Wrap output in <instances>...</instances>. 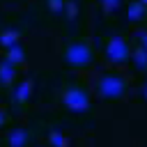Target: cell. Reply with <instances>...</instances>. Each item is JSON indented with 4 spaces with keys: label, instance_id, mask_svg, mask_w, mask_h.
<instances>
[{
    "label": "cell",
    "instance_id": "9",
    "mask_svg": "<svg viewBox=\"0 0 147 147\" xmlns=\"http://www.w3.org/2000/svg\"><path fill=\"white\" fill-rule=\"evenodd\" d=\"M23 48H21V44H14V46H9L7 48V57L5 60H9V62H14V64H21L23 62Z\"/></svg>",
    "mask_w": 147,
    "mask_h": 147
},
{
    "label": "cell",
    "instance_id": "18",
    "mask_svg": "<svg viewBox=\"0 0 147 147\" xmlns=\"http://www.w3.org/2000/svg\"><path fill=\"white\" fill-rule=\"evenodd\" d=\"M145 99H147V85H145Z\"/></svg>",
    "mask_w": 147,
    "mask_h": 147
},
{
    "label": "cell",
    "instance_id": "4",
    "mask_svg": "<svg viewBox=\"0 0 147 147\" xmlns=\"http://www.w3.org/2000/svg\"><path fill=\"white\" fill-rule=\"evenodd\" d=\"M106 55H108V60H113V62H124L126 55H129V48H126L124 39L113 37V39L108 41V46H106Z\"/></svg>",
    "mask_w": 147,
    "mask_h": 147
},
{
    "label": "cell",
    "instance_id": "12",
    "mask_svg": "<svg viewBox=\"0 0 147 147\" xmlns=\"http://www.w3.org/2000/svg\"><path fill=\"white\" fill-rule=\"evenodd\" d=\"M133 62H136V67H140V69H145V67H147V48H145V46H140V48L136 51Z\"/></svg>",
    "mask_w": 147,
    "mask_h": 147
},
{
    "label": "cell",
    "instance_id": "5",
    "mask_svg": "<svg viewBox=\"0 0 147 147\" xmlns=\"http://www.w3.org/2000/svg\"><path fill=\"white\" fill-rule=\"evenodd\" d=\"M7 145L9 147H25L28 145V131L25 129H11L9 136H7Z\"/></svg>",
    "mask_w": 147,
    "mask_h": 147
},
{
    "label": "cell",
    "instance_id": "2",
    "mask_svg": "<svg viewBox=\"0 0 147 147\" xmlns=\"http://www.w3.org/2000/svg\"><path fill=\"white\" fill-rule=\"evenodd\" d=\"M64 60L69 62V64H74V67H83V64H87L90 60H92V51H90V46L87 44H71L69 48H67V53H64Z\"/></svg>",
    "mask_w": 147,
    "mask_h": 147
},
{
    "label": "cell",
    "instance_id": "17",
    "mask_svg": "<svg viewBox=\"0 0 147 147\" xmlns=\"http://www.w3.org/2000/svg\"><path fill=\"white\" fill-rule=\"evenodd\" d=\"M2 122H5V113L0 110V126H2Z\"/></svg>",
    "mask_w": 147,
    "mask_h": 147
},
{
    "label": "cell",
    "instance_id": "6",
    "mask_svg": "<svg viewBox=\"0 0 147 147\" xmlns=\"http://www.w3.org/2000/svg\"><path fill=\"white\" fill-rule=\"evenodd\" d=\"M30 94H32V83H30V80H23V83H18V87L11 92V99H14L16 103H23V101L30 99Z\"/></svg>",
    "mask_w": 147,
    "mask_h": 147
},
{
    "label": "cell",
    "instance_id": "15",
    "mask_svg": "<svg viewBox=\"0 0 147 147\" xmlns=\"http://www.w3.org/2000/svg\"><path fill=\"white\" fill-rule=\"evenodd\" d=\"M76 11H78L76 2H67V5H64V14H67V18H76Z\"/></svg>",
    "mask_w": 147,
    "mask_h": 147
},
{
    "label": "cell",
    "instance_id": "10",
    "mask_svg": "<svg viewBox=\"0 0 147 147\" xmlns=\"http://www.w3.org/2000/svg\"><path fill=\"white\" fill-rule=\"evenodd\" d=\"M48 142H51V147H67V138L60 129H53L48 133Z\"/></svg>",
    "mask_w": 147,
    "mask_h": 147
},
{
    "label": "cell",
    "instance_id": "11",
    "mask_svg": "<svg viewBox=\"0 0 147 147\" xmlns=\"http://www.w3.org/2000/svg\"><path fill=\"white\" fill-rule=\"evenodd\" d=\"M142 14H145V2H142V0H140V2H133V5L129 7V18H131V21H140Z\"/></svg>",
    "mask_w": 147,
    "mask_h": 147
},
{
    "label": "cell",
    "instance_id": "19",
    "mask_svg": "<svg viewBox=\"0 0 147 147\" xmlns=\"http://www.w3.org/2000/svg\"><path fill=\"white\" fill-rule=\"evenodd\" d=\"M142 2H145V5H147V0H142Z\"/></svg>",
    "mask_w": 147,
    "mask_h": 147
},
{
    "label": "cell",
    "instance_id": "1",
    "mask_svg": "<svg viewBox=\"0 0 147 147\" xmlns=\"http://www.w3.org/2000/svg\"><path fill=\"white\" fill-rule=\"evenodd\" d=\"M62 103L71 110V113H85L90 108V96L80 90V87H69L62 94Z\"/></svg>",
    "mask_w": 147,
    "mask_h": 147
},
{
    "label": "cell",
    "instance_id": "16",
    "mask_svg": "<svg viewBox=\"0 0 147 147\" xmlns=\"http://www.w3.org/2000/svg\"><path fill=\"white\" fill-rule=\"evenodd\" d=\"M138 37H140V46H145V48H147V32H140Z\"/></svg>",
    "mask_w": 147,
    "mask_h": 147
},
{
    "label": "cell",
    "instance_id": "13",
    "mask_svg": "<svg viewBox=\"0 0 147 147\" xmlns=\"http://www.w3.org/2000/svg\"><path fill=\"white\" fill-rule=\"evenodd\" d=\"M64 0H48V7H51V11H55V14H64Z\"/></svg>",
    "mask_w": 147,
    "mask_h": 147
},
{
    "label": "cell",
    "instance_id": "8",
    "mask_svg": "<svg viewBox=\"0 0 147 147\" xmlns=\"http://www.w3.org/2000/svg\"><path fill=\"white\" fill-rule=\"evenodd\" d=\"M18 37H21V32H18L16 28H7V30L0 32V46H2V48H9V46L18 44Z\"/></svg>",
    "mask_w": 147,
    "mask_h": 147
},
{
    "label": "cell",
    "instance_id": "3",
    "mask_svg": "<svg viewBox=\"0 0 147 147\" xmlns=\"http://www.w3.org/2000/svg\"><path fill=\"white\" fill-rule=\"evenodd\" d=\"M99 92H101L103 96H108V99H115V96H119V94L124 92V83H122V78H117V76H106V78H101V83H99Z\"/></svg>",
    "mask_w": 147,
    "mask_h": 147
},
{
    "label": "cell",
    "instance_id": "7",
    "mask_svg": "<svg viewBox=\"0 0 147 147\" xmlns=\"http://www.w3.org/2000/svg\"><path fill=\"white\" fill-rule=\"evenodd\" d=\"M14 67H16V64L9 62V60L0 62V85H9V83L14 80V76H16V69H14Z\"/></svg>",
    "mask_w": 147,
    "mask_h": 147
},
{
    "label": "cell",
    "instance_id": "14",
    "mask_svg": "<svg viewBox=\"0 0 147 147\" xmlns=\"http://www.w3.org/2000/svg\"><path fill=\"white\" fill-rule=\"evenodd\" d=\"M101 7H103V11H115V9H119V0H101Z\"/></svg>",
    "mask_w": 147,
    "mask_h": 147
}]
</instances>
